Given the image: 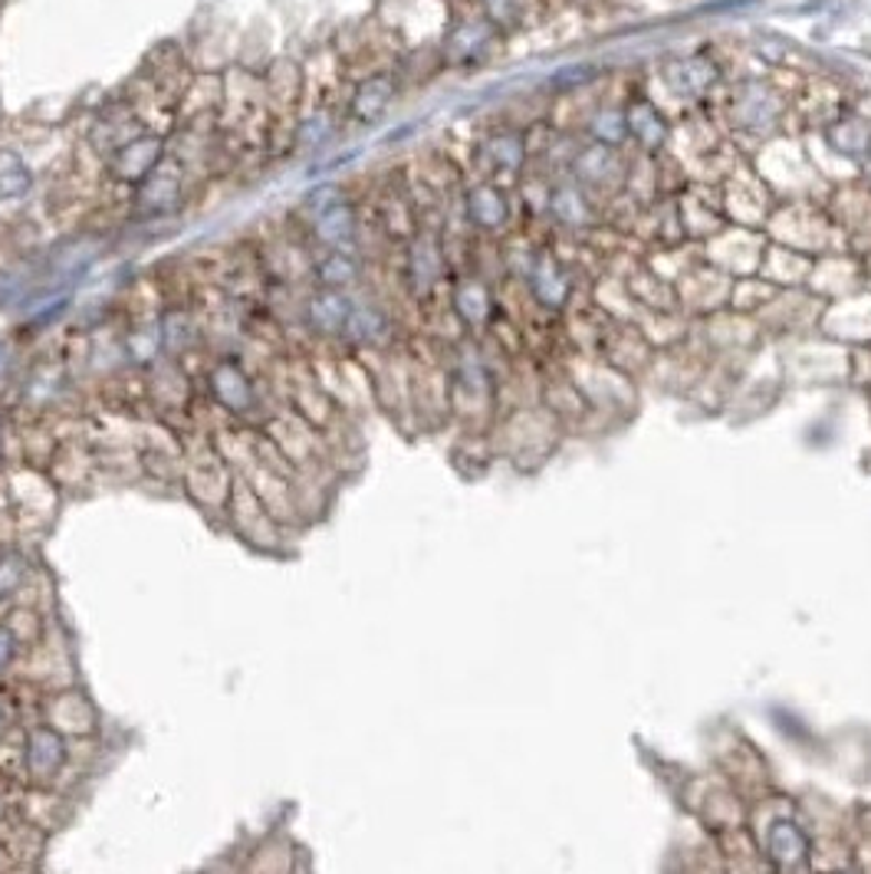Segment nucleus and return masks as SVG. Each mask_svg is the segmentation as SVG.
Masks as SVG:
<instances>
[{"label":"nucleus","instance_id":"393cba45","mask_svg":"<svg viewBox=\"0 0 871 874\" xmlns=\"http://www.w3.org/2000/svg\"><path fill=\"white\" fill-rule=\"evenodd\" d=\"M612 168V155H608V148H592V152H585L582 155V175L585 178H602L605 172Z\"/></svg>","mask_w":871,"mask_h":874},{"label":"nucleus","instance_id":"0eeeda50","mask_svg":"<svg viewBox=\"0 0 871 874\" xmlns=\"http://www.w3.org/2000/svg\"><path fill=\"white\" fill-rule=\"evenodd\" d=\"M493 30H496V27H493L486 17H464V20H458V23L448 30L441 50H444V56H448L451 63L481 60V53H484L486 47H490V40H493Z\"/></svg>","mask_w":871,"mask_h":874},{"label":"nucleus","instance_id":"f03ea898","mask_svg":"<svg viewBox=\"0 0 871 874\" xmlns=\"http://www.w3.org/2000/svg\"><path fill=\"white\" fill-rule=\"evenodd\" d=\"M165 162V142L155 132H139L115 155H109V172L115 182L139 188Z\"/></svg>","mask_w":871,"mask_h":874},{"label":"nucleus","instance_id":"20e7f679","mask_svg":"<svg viewBox=\"0 0 871 874\" xmlns=\"http://www.w3.org/2000/svg\"><path fill=\"white\" fill-rule=\"evenodd\" d=\"M207 385H211V394L221 408L234 411V414H247L254 411L257 404V389H254V379L244 372L240 362L234 359H221L211 366V376H207Z\"/></svg>","mask_w":871,"mask_h":874},{"label":"nucleus","instance_id":"dca6fc26","mask_svg":"<svg viewBox=\"0 0 871 874\" xmlns=\"http://www.w3.org/2000/svg\"><path fill=\"white\" fill-rule=\"evenodd\" d=\"M165 349V336H162V326H139L125 336V352L132 362L139 366H148L158 359V352Z\"/></svg>","mask_w":871,"mask_h":874},{"label":"nucleus","instance_id":"6ab92c4d","mask_svg":"<svg viewBox=\"0 0 871 874\" xmlns=\"http://www.w3.org/2000/svg\"><path fill=\"white\" fill-rule=\"evenodd\" d=\"M484 3V17L496 27V30H513L520 27L526 3L523 0H481Z\"/></svg>","mask_w":871,"mask_h":874},{"label":"nucleus","instance_id":"5701e85b","mask_svg":"<svg viewBox=\"0 0 871 874\" xmlns=\"http://www.w3.org/2000/svg\"><path fill=\"white\" fill-rule=\"evenodd\" d=\"M533 290H536V296H540L543 302H550V306H556V302L563 299V284H560V277L550 270V264H540V270H536V277H533Z\"/></svg>","mask_w":871,"mask_h":874},{"label":"nucleus","instance_id":"f8f14e48","mask_svg":"<svg viewBox=\"0 0 871 874\" xmlns=\"http://www.w3.org/2000/svg\"><path fill=\"white\" fill-rule=\"evenodd\" d=\"M388 316L379 309V306H352V316L346 322V336L356 339V342H382L388 336Z\"/></svg>","mask_w":871,"mask_h":874},{"label":"nucleus","instance_id":"1a4fd4ad","mask_svg":"<svg viewBox=\"0 0 871 874\" xmlns=\"http://www.w3.org/2000/svg\"><path fill=\"white\" fill-rule=\"evenodd\" d=\"M139 132H145L142 125H139V119L129 112V109H119V112H102L99 115V122L93 125V132H90V138H93V145H96L99 152H105V155H115L129 138H135Z\"/></svg>","mask_w":871,"mask_h":874},{"label":"nucleus","instance_id":"4be33fe9","mask_svg":"<svg viewBox=\"0 0 871 874\" xmlns=\"http://www.w3.org/2000/svg\"><path fill=\"white\" fill-rule=\"evenodd\" d=\"M162 336H165V349H185L188 342L194 339V326L192 319L185 312H172L165 322H162Z\"/></svg>","mask_w":871,"mask_h":874},{"label":"nucleus","instance_id":"2eb2a0df","mask_svg":"<svg viewBox=\"0 0 871 874\" xmlns=\"http://www.w3.org/2000/svg\"><path fill=\"white\" fill-rule=\"evenodd\" d=\"M408 274L414 280L418 290H428L438 277H441V254L431 240H418L411 247V257H408Z\"/></svg>","mask_w":871,"mask_h":874},{"label":"nucleus","instance_id":"412c9836","mask_svg":"<svg viewBox=\"0 0 871 874\" xmlns=\"http://www.w3.org/2000/svg\"><path fill=\"white\" fill-rule=\"evenodd\" d=\"M27 559L20 553H3L0 556V598H7L10 592H17L23 579H27Z\"/></svg>","mask_w":871,"mask_h":874},{"label":"nucleus","instance_id":"f3484780","mask_svg":"<svg viewBox=\"0 0 871 874\" xmlns=\"http://www.w3.org/2000/svg\"><path fill=\"white\" fill-rule=\"evenodd\" d=\"M628 122V128L648 145V148H655V145H662L665 142V119L658 115V109L655 105H648V102H638L635 109H632V115L625 119Z\"/></svg>","mask_w":871,"mask_h":874},{"label":"nucleus","instance_id":"f257e3e1","mask_svg":"<svg viewBox=\"0 0 871 874\" xmlns=\"http://www.w3.org/2000/svg\"><path fill=\"white\" fill-rule=\"evenodd\" d=\"M312 234L326 247H346L356 237V207L339 195L336 188H319L316 195L306 197Z\"/></svg>","mask_w":871,"mask_h":874},{"label":"nucleus","instance_id":"9b49d317","mask_svg":"<svg viewBox=\"0 0 871 874\" xmlns=\"http://www.w3.org/2000/svg\"><path fill=\"white\" fill-rule=\"evenodd\" d=\"M33 192V168L13 148H0V200H23Z\"/></svg>","mask_w":871,"mask_h":874},{"label":"nucleus","instance_id":"c756f323","mask_svg":"<svg viewBox=\"0 0 871 874\" xmlns=\"http://www.w3.org/2000/svg\"><path fill=\"white\" fill-rule=\"evenodd\" d=\"M3 431H7V424H3V414H0V454H3Z\"/></svg>","mask_w":871,"mask_h":874},{"label":"nucleus","instance_id":"39448f33","mask_svg":"<svg viewBox=\"0 0 871 874\" xmlns=\"http://www.w3.org/2000/svg\"><path fill=\"white\" fill-rule=\"evenodd\" d=\"M182 192H185L182 165L165 155V162L139 185V207L145 214H172L182 204Z\"/></svg>","mask_w":871,"mask_h":874},{"label":"nucleus","instance_id":"a878e982","mask_svg":"<svg viewBox=\"0 0 871 874\" xmlns=\"http://www.w3.org/2000/svg\"><path fill=\"white\" fill-rule=\"evenodd\" d=\"M17 651H20V635L10 625H0V675L17 661Z\"/></svg>","mask_w":871,"mask_h":874},{"label":"nucleus","instance_id":"7ed1b4c3","mask_svg":"<svg viewBox=\"0 0 871 874\" xmlns=\"http://www.w3.org/2000/svg\"><path fill=\"white\" fill-rule=\"evenodd\" d=\"M66 740L57 727H33L23 743V770L33 782H53L66 767Z\"/></svg>","mask_w":871,"mask_h":874},{"label":"nucleus","instance_id":"4468645a","mask_svg":"<svg viewBox=\"0 0 871 874\" xmlns=\"http://www.w3.org/2000/svg\"><path fill=\"white\" fill-rule=\"evenodd\" d=\"M767 842H770V852L779 865H796L806 855V835L792 822H773Z\"/></svg>","mask_w":871,"mask_h":874},{"label":"nucleus","instance_id":"cd10ccee","mask_svg":"<svg viewBox=\"0 0 871 874\" xmlns=\"http://www.w3.org/2000/svg\"><path fill=\"white\" fill-rule=\"evenodd\" d=\"M556 210H560L570 224H580L582 214H585L576 192H563V195H556Z\"/></svg>","mask_w":871,"mask_h":874},{"label":"nucleus","instance_id":"6e6552de","mask_svg":"<svg viewBox=\"0 0 871 874\" xmlns=\"http://www.w3.org/2000/svg\"><path fill=\"white\" fill-rule=\"evenodd\" d=\"M394 93H398V83L391 73H372L356 86V93L349 99V115L356 122H376L386 115Z\"/></svg>","mask_w":871,"mask_h":874},{"label":"nucleus","instance_id":"aec40b11","mask_svg":"<svg viewBox=\"0 0 871 874\" xmlns=\"http://www.w3.org/2000/svg\"><path fill=\"white\" fill-rule=\"evenodd\" d=\"M454 302H458V312L468 319V322H481L486 316V290L481 287V284H464L461 290H458V296H454Z\"/></svg>","mask_w":871,"mask_h":874},{"label":"nucleus","instance_id":"bb28decb","mask_svg":"<svg viewBox=\"0 0 871 874\" xmlns=\"http://www.w3.org/2000/svg\"><path fill=\"white\" fill-rule=\"evenodd\" d=\"M326 132H329V122L322 119V115H316L312 122H303L299 125V145H319L322 138H326Z\"/></svg>","mask_w":871,"mask_h":874},{"label":"nucleus","instance_id":"ddd939ff","mask_svg":"<svg viewBox=\"0 0 871 874\" xmlns=\"http://www.w3.org/2000/svg\"><path fill=\"white\" fill-rule=\"evenodd\" d=\"M468 214L481 227H500L506 220V200H503V195L496 188L481 185V188H474L468 195Z\"/></svg>","mask_w":871,"mask_h":874},{"label":"nucleus","instance_id":"a211bd4d","mask_svg":"<svg viewBox=\"0 0 871 874\" xmlns=\"http://www.w3.org/2000/svg\"><path fill=\"white\" fill-rule=\"evenodd\" d=\"M484 158L496 168H520L523 162V142L516 135H493L486 138Z\"/></svg>","mask_w":871,"mask_h":874},{"label":"nucleus","instance_id":"9d476101","mask_svg":"<svg viewBox=\"0 0 871 874\" xmlns=\"http://www.w3.org/2000/svg\"><path fill=\"white\" fill-rule=\"evenodd\" d=\"M316 280L326 290H346L359 280V260L342 247H329V254H322L316 264Z\"/></svg>","mask_w":871,"mask_h":874},{"label":"nucleus","instance_id":"b1692460","mask_svg":"<svg viewBox=\"0 0 871 874\" xmlns=\"http://www.w3.org/2000/svg\"><path fill=\"white\" fill-rule=\"evenodd\" d=\"M592 132L602 138V142H618L625 132H628V122H625V115H612V112H602L595 122H592Z\"/></svg>","mask_w":871,"mask_h":874},{"label":"nucleus","instance_id":"c85d7f7f","mask_svg":"<svg viewBox=\"0 0 871 874\" xmlns=\"http://www.w3.org/2000/svg\"><path fill=\"white\" fill-rule=\"evenodd\" d=\"M7 723H10V713H7V707L0 703V733L7 730Z\"/></svg>","mask_w":871,"mask_h":874},{"label":"nucleus","instance_id":"423d86ee","mask_svg":"<svg viewBox=\"0 0 871 874\" xmlns=\"http://www.w3.org/2000/svg\"><path fill=\"white\" fill-rule=\"evenodd\" d=\"M352 316V299L346 296V290H319L312 292L306 302H303V319L312 332L319 336H339L346 332V322Z\"/></svg>","mask_w":871,"mask_h":874}]
</instances>
